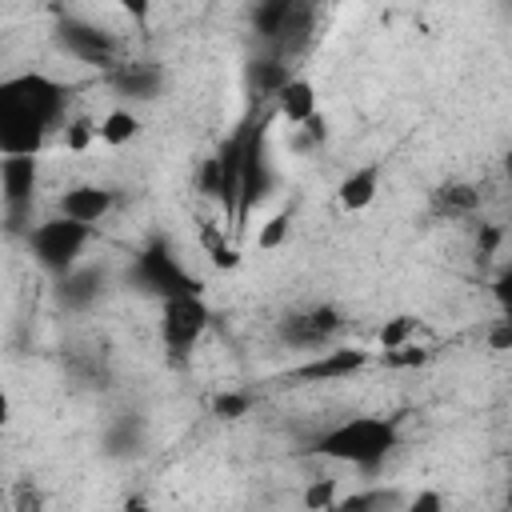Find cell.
I'll return each instance as SVG.
<instances>
[{
  "label": "cell",
  "instance_id": "obj_28",
  "mask_svg": "<svg viewBox=\"0 0 512 512\" xmlns=\"http://www.w3.org/2000/svg\"><path fill=\"white\" fill-rule=\"evenodd\" d=\"M492 300L500 304V312H504V320H512V264L492 280Z\"/></svg>",
  "mask_w": 512,
  "mask_h": 512
},
{
  "label": "cell",
  "instance_id": "obj_11",
  "mask_svg": "<svg viewBox=\"0 0 512 512\" xmlns=\"http://www.w3.org/2000/svg\"><path fill=\"white\" fill-rule=\"evenodd\" d=\"M48 140V128L32 116H20L12 108H0V152L4 156H36Z\"/></svg>",
  "mask_w": 512,
  "mask_h": 512
},
{
  "label": "cell",
  "instance_id": "obj_6",
  "mask_svg": "<svg viewBox=\"0 0 512 512\" xmlns=\"http://www.w3.org/2000/svg\"><path fill=\"white\" fill-rule=\"evenodd\" d=\"M208 320H212V308L204 304L200 292H180V296L160 300V336L172 352L196 348L200 336L208 332Z\"/></svg>",
  "mask_w": 512,
  "mask_h": 512
},
{
  "label": "cell",
  "instance_id": "obj_18",
  "mask_svg": "<svg viewBox=\"0 0 512 512\" xmlns=\"http://www.w3.org/2000/svg\"><path fill=\"white\" fill-rule=\"evenodd\" d=\"M288 8H292V0H256V8H252V32H256L268 48L276 44V36H280V28H284Z\"/></svg>",
  "mask_w": 512,
  "mask_h": 512
},
{
  "label": "cell",
  "instance_id": "obj_20",
  "mask_svg": "<svg viewBox=\"0 0 512 512\" xmlns=\"http://www.w3.org/2000/svg\"><path fill=\"white\" fill-rule=\"evenodd\" d=\"M248 80L256 84L260 96L272 100V96L288 84V60H276V56H272V60H252V64H248Z\"/></svg>",
  "mask_w": 512,
  "mask_h": 512
},
{
  "label": "cell",
  "instance_id": "obj_27",
  "mask_svg": "<svg viewBox=\"0 0 512 512\" xmlns=\"http://www.w3.org/2000/svg\"><path fill=\"white\" fill-rule=\"evenodd\" d=\"M304 504L308 508H336V480H316L304 492Z\"/></svg>",
  "mask_w": 512,
  "mask_h": 512
},
{
  "label": "cell",
  "instance_id": "obj_1",
  "mask_svg": "<svg viewBox=\"0 0 512 512\" xmlns=\"http://www.w3.org/2000/svg\"><path fill=\"white\" fill-rule=\"evenodd\" d=\"M400 444V416H348L316 436V452L352 468H380Z\"/></svg>",
  "mask_w": 512,
  "mask_h": 512
},
{
  "label": "cell",
  "instance_id": "obj_25",
  "mask_svg": "<svg viewBox=\"0 0 512 512\" xmlns=\"http://www.w3.org/2000/svg\"><path fill=\"white\" fill-rule=\"evenodd\" d=\"M412 332H416V320H412V316H396V320H388V324L380 328V344H384V352L404 348Z\"/></svg>",
  "mask_w": 512,
  "mask_h": 512
},
{
  "label": "cell",
  "instance_id": "obj_9",
  "mask_svg": "<svg viewBox=\"0 0 512 512\" xmlns=\"http://www.w3.org/2000/svg\"><path fill=\"white\" fill-rule=\"evenodd\" d=\"M340 328H344L340 308H332V304H316V308H308V312H292V316H284L280 336H284L292 348H308V352H312V348L328 344Z\"/></svg>",
  "mask_w": 512,
  "mask_h": 512
},
{
  "label": "cell",
  "instance_id": "obj_14",
  "mask_svg": "<svg viewBox=\"0 0 512 512\" xmlns=\"http://www.w3.org/2000/svg\"><path fill=\"white\" fill-rule=\"evenodd\" d=\"M108 80H112V88H116L120 96H128V100H156L160 88H164V72H160L156 64H148V60L116 64Z\"/></svg>",
  "mask_w": 512,
  "mask_h": 512
},
{
  "label": "cell",
  "instance_id": "obj_3",
  "mask_svg": "<svg viewBox=\"0 0 512 512\" xmlns=\"http://www.w3.org/2000/svg\"><path fill=\"white\" fill-rule=\"evenodd\" d=\"M92 240V224H80L72 216H52V220H40L36 228H28V248L36 256V264L48 272V276H64L76 268L84 244Z\"/></svg>",
  "mask_w": 512,
  "mask_h": 512
},
{
  "label": "cell",
  "instance_id": "obj_32",
  "mask_svg": "<svg viewBox=\"0 0 512 512\" xmlns=\"http://www.w3.org/2000/svg\"><path fill=\"white\" fill-rule=\"evenodd\" d=\"M508 504H512V492H508Z\"/></svg>",
  "mask_w": 512,
  "mask_h": 512
},
{
  "label": "cell",
  "instance_id": "obj_22",
  "mask_svg": "<svg viewBox=\"0 0 512 512\" xmlns=\"http://www.w3.org/2000/svg\"><path fill=\"white\" fill-rule=\"evenodd\" d=\"M100 140V124L92 116H72L64 120V148L68 152H88Z\"/></svg>",
  "mask_w": 512,
  "mask_h": 512
},
{
  "label": "cell",
  "instance_id": "obj_5",
  "mask_svg": "<svg viewBox=\"0 0 512 512\" xmlns=\"http://www.w3.org/2000/svg\"><path fill=\"white\" fill-rule=\"evenodd\" d=\"M132 276L144 292H152L160 300L180 296V292H200V280L180 264V256H172V248L164 240H152L148 248H140Z\"/></svg>",
  "mask_w": 512,
  "mask_h": 512
},
{
  "label": "cell",
  "instance_id": "obj_15",
  "mask_svg": "<svg viewBox=\"0 0 512 512\" xmlns=\"http://www.w3.org/2000/svg\"><path fill=\"white\" fill-rule=\"evenodd\" d=\"M276 104V116H284L288 124H308L316 116V84L308 76H288V84L272 96Z\"/></svg>",
  "mask_w": 512,
  "mask_h": 512
},
{
  "label": "cell",
  "instance_id": "obj_8",
  "mask_svg": "<svg viewBox=\"0 0 512 512\" xmlns=\"http://www.w3.org/2000/svg\"><path fill=\"white\" fill-rule=\"evenodd\" d=\"M0 196H4L8 232H24V216L32 212V196H36V156H4Z\"/></svg>",
  "mask_w": 512,
  "mask_h": 512
},
{
  "label": "cell",
  "instance_id": "obj_29",
  "mask_svg": "<svg viewBox=\"0 0 512 512\" xmlns=\"http://www.w3.org/2000/svg\"><path fill=\"white\" fill-rule=\"evenodd\" d=\"M112 4H116L132 24H140V28H144L148 16H152V0H112Z\"/></svg>",
  "mask_w": 512,
  "mask_h": 512
},
{
  "label": "cell",
  "instance_id": "obj_12",
  "mask_svg": "<svg viewBox=\"0 0 512 512\" xmlns=\"http://www.w3.org/2000/svg\"><path fill=\"white\" fill-rule=\"evenodd\" d=\"M112 204H116V196L104 184H76V188H68L60 196V212L80 220V224H92V228L112 212Z\"/></svg>",
  "mask_w": 512,
  "mask_h": 512
},
{
  "label": "cell",
  "instance_id": "obj_4",
  "mask_svg": "<svg viewBox=\"0 0 512 512\" xmlns=\"http://www.w3.org/2000/svg\"><path fill=\"white\" fill-rule=\"evenodd\" d=\"M268 124H272V112H260L248 120V140H244V164H240V212H236V228L248 224L252 208L268 196L272 188V172H268Z\"/></svg>",
  "mask_w": 512,
  "mask_h": 512
},
{
  "label": "cell",
  "instance_id": "obj_13",
  "mask_svg": "<svg viewBox=\"0 0 512 512\" xmlns=\"http://www.w3.org/2000/svg\"><path fill=\"white\" fill-rule=\"evenodd\" d=\"M316 8H320V0H292V8H288V16H284V28H280V36H276V44H272L276 60L296 56V52H300V48L312 40V28H316Z\"/></svg>",
  "mask_w": 512,
  "mask_h": 512
},
{
  "label": "cell",
  "instance_id": "obj_30",
  "mask_svg": "<svg viewBox=\"0 0 512 512\" xmlns=\"http://www.w3.org/2000/svg\"><path fill=\"white\" fill-rule=\"evenodd\" d=\"M440 504H444V500H440L436 492H420V496L412 500V508H416V512H436Z\"/></svg>",
  "mask_w": 512,
  "mask_h": 512
},
{
  "label": "cell",
  "instance_id": "obj_16",
  "mask_svg": "<svg viewBox=\"0 0 512 512\" xmlns=\"http://www.w3.org/2000/svg\"><path fill=\"white\" fill-rule=\"evenodd\" d=\"M380 172H384V164H360V168H352V172L336 184L340 208H344V212H364V208L376 200V192H380Z\"/></svg>",
  "mask_w": 512,
  "mask_h": 512
},
{
  "label": "cell",
  "instance_id": "obj_7",
  "mask_svg": "<svg viewBox=\"0 0 512 512\" xmlns=\"http://www.w3.org/2000/svg\"><path fill=\"white\" fill-rule=\"evenodd\" d=\"M56 44L64 48V56H72V60H80V64H92V68H116V52H120V44H116L104 28H96V24H88V20L64 16V20L56 24Z\"/></svg>",
  "mask_w": 512,
  "mask_h": 512
},
{
  "label": "cell",
  "instance_id": "obj_24",
  "mask_svg": "<svg viewBox=\"0 0 512 512\" xmlns=\"http://www.w3.org/2000/svg\"><path fill=\"white\" fill-rule=\"evenodd\" d=\"M204 244H208V252H212V264H216V268H236V264H240V252H236V248H232V244H228L212 224L204 228Z\"/></svg>",
  "mask_w": 512,
  "mask_h": 512
},
{
  "label": "cell",
  "instance_id": "obj_21",
  "mask_svg": "<svg viewBox=\"0 0 512 512\" xmlns=\"http://www.w3.org/2000/svg\"><path fill=\"white\" fill-rule=\"evenodd\" d=\"M480 204V192L472 184H444L436 192V208L448 212V216H460V212H472Z\"/></svg>",
  "mask_w": 512,
  "mask_h": 512
},
{
  "label": "cell",
  "instance_id": "obj_2",
  "mask_svg": "<svg viewBox=\"0 0 512 512\" xmlns=\"http://www.w3.org/2000/svg\"><path fill=\"white\" fill-rule=\"evenodd\" d=\"M68 100H72V88L60 84V80H52V76H44V72H20V76H8L0 84V108H12L20 116H32L48 132L64 124Z\"/></svg>",
  "mask_w": 512,
  "mask_h": 512
},
{
  "label": "cell",
  "instance_id": "obj_31",
  "mask_svg": "<svg viewBox=\"0 0 512 512\" xmlns=\"http://www.w3.org/2000/svg\"><path fill=\"white\" fill-rule=\"evenodd\" d=\"M504 172H508V180H512V148L504 152Z\"/></svg>",
  "mask_w": 512,
  "mask_h": 512
},
{
  "label": "cell",
  "instance_id": "obj_26",
  "mask_svg": "<svg viewBox=\"0 0 512 512\" xmlns=\"http://www.w3.org/2000/svg\"><path fill=\"white\" fill-rule=\"evenodd\" d=\"M248 408H252V396H248V392H220V396L212 400V412L224 416V420H240Z\"/></svg>",
  "mask_w": 512,
  "mask_h": 512
},
{
  "label": "cell",
  "instance_id": "obj_23",
  "mask_svg": "<svg viewBox=\"0 0 512 512\" xmlns=\"http://www.w3.org/2000/svg\"><path fill=\"white\" fill-rule=\"evenodd\" d=\"M288 228H292V212H288V208H280L276 216H268V220L260 224L256 244H260L264 252H272V248H280V244L288 240Z\"/></svg>",
  "mask_w": 512,
  "mask_h": 512
},
{
  "label": "cell",
  "instance_id": "obj_17",
  "mask_svg": "<svg viewBox=\"0 0 512 512\" xmlns=\"http://www.w3.org/2000/svg\"><path fill=\"white\" fill-rule=\"evenodd\" d=\"M100 284H104V276H100L96 268H72V272L60 276V300H64L68 308H84V304L96 300Z\"/></svg>",
  "mask_w": 512,
  "mask_h": 512
},
{
  "label": "cell",
  "instance_id": "obj_19",
  "mask_svg": "<svg viewBox=\"0 0 512 512\" xmlns=\"http://www.w3.org/2000/svg\"><path fill=\"white\" fill-rule=\"evenodd\" d=\"M140 136V116L128 112V108H112L104 120H100V140L120 148V144H132Z\"/></svg>",
  "mask_w": 512,
  "mask_h": 512
},
{
  "label": "cell",
  "instance_id": "obj_10",
  "mask_svg": "<svg viewBox=\"0 0 512 512\" xmlns=\"http://www.w3.org/2000/svg\"><path fill=\"white\" fill-rule=\"evenodd\" d=\"M368 364V352L364 348H328V352H316L308 364L292 368L296 380H312V384H328V380H344L352 372H360Z\"/></svg>",
  "mask_w": 512,
  "mask_h": 512
}]
</instances>
